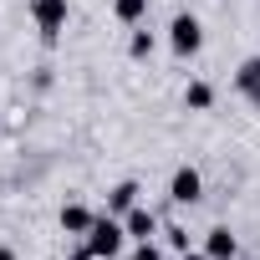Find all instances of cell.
I'll use <instances>...</instances> for the list:
<instances>
[{
  "label": "cell",
  "instance_id": "obj_1",
  "mask_svg": "<svg viewBox=\"0 0 260 260\" xmlns=\"http://www.w3.org/2000/svg\"><path fill=\"white\" fill-rule=\"evenodd\" d=\"M169 51H174L179 61H189V56L204 51V26H199L194 11H179V16L169 21Z\"/></svg>",
  "mask_w": 260,
  "mask_h": 260
},
{
  "label": "cell",
  "instance_id": "obj_2",
  "mask_svg": "<svg viewBox=\"0 0 260 260\" xmlns=\"http://www.w3.org/2000/svg\"><path fill=\"white\" fill-rule=\"evenodd\" d=\"M122 240H127V230H122V219L107 214V209H102L97 224L87 230V250H92L97 260H117V255H122Z\"/></svg>",
  "mask_w": 260,
  "mask_h": 260
},
{
  "label": "cell",
  "instance_id": "obj_3",
  "mask_svg": "<svg viewBox=\"0 0 260 260\" xmlns=\"http://www.w3.org/2000/svg\"><path fill=\"white\" fill-rule=\"evenodd\" d=\"M31 21L46 41H56L67 31V0H31Z\"/></svg>",
  "mask_w": 260,
  "mask_h": 260
},
{
  "label": "cell",
  "instance_id": "obj_4",
  "mask_svg": "<svg viewBox=\"0 0 260 260\" xmlns=\"http://www.w3.org/2000/svg\"><path fill=\"white\" fill-rule=\"evenodd\" d=\"M169 199H174V204H199V199H204V174H199L194 164L174 169V179H169Z\"/></svg>",
  "mask_w": 260,
  "mask_h": 260
},
{
  "label": "cell",
  "instance_id": "obj_5",
  "mask_svg": "<svg viewBox=\"0 0 260 260\" xmlns=\"http://www.w3.org/2000/svg\"><path fill=\"white\" fill-rule=\"evenodd\" d=\"M122 230H127V240H153L158 235V214L148 204H133V209L122 214Z\"/></svg>",
  "mask_w": 260,
  "mask_h": 260
},
{
  "label": "cell",
  "instance_id": "obj_6",
  "mask_svg": "<svg viewBox=\"0 0 260 260\" xmlns=\"http://www.w3.org/2000/svg\"><path fill=\"white\" fill-rule=\"evenodd\" d=\"M56 224H61L67 235H77V240H87V230L97 224V214H92L87 204H77V199H72V204H61V214H56Z\"/></svg>",
  "mask_w": 260,
  "mask_h": 260
},
{
  "label": "cell",
  "instance_id": "obj_7",
  "mask_svg": "<svg viewBox=\"0 0 260 260\" xmlns=\"http://www.w3.org/2000/svg\"><path fill=\"white\" fill-rule=\"evenodd\" d=\"M204 250H209V260H240V240L230 235V224H214L204 235Z\"/></svg>",
  "mask_w": 260,
  "mask_h": 260
},
{
  "label": "cell",
  "instance_id": "obj_8",
  "mask_svg": "<svg viewBox=\"0 0 260 260\" xmlns=\"http://www.w3.org/2000/svg\"><path fill=\"white\" fill-rule=\"evenodd\" d=\"M138 194H143V189H138L133 179H122V184H117V189L107 194V214H117V219H122L127 209H133V204H138Z\"/></svg>",
  "mask_w": 260,
  "mask_h": 260
},
{
  "label": "cell",
  "instance_id": "obj_9",
  "mask_svg": "<svg viewBox=\"0 0 260 260\" xmlns=\"http://www.w3.org/2000/svg\"><path fill=\"white\" fill-rule=\"evenodd\" d=\"M184 107H189V112H209V107H214V87H209V82H189V87H184Z\"/></svg>",
  "mask_w": 260,
  "mask_h": 260
},
{
  "label": "cell",
  "instance_id": "obj_10",
  "mask_svg": "<svg viewBox=\"0 0 260 260\" xmlns=\"http://www.w3.org/2000/svg\"><path fill=\"white\" fill-rule=\"evenodd\" d=\"M112 16H117L122 26H143V16H148V0H112Z\"/></svg>",
  "mask_w": 260,
  "mask_h": 260
},
{
  "label": "cell",
  "instance_id": "obj_11",
  "mask_svg": "<svg viewBox=\"0 0 260 260\" xmlns=\"http://www.w3.org/2000/svg\"><path fill=\"white\" fill-rule=\"evenodd\" d=\"M235 87H240L245 97L260 87V56H245V61H240V72H235Z\"/></svg>",
  "mask_w": 260,
  "mask_h": 260
},
{
  "label": "cell",
  "instance_id": "obj_12",
  "mask_svg": "<svg viewBox=\"0 0 260 260\" xmlns=\"http://www.w3.org/2000/svg\"><path fill=\"white\" fill-rule=\"evenodd\" d=\"M127 56H133V61H148V56H153V31H133V41H127Z\"/></svg>",
  "mask_w": 260,
  "mask_h": 260
},
{
  "label": "cell",
  "instance_id": "obj_13",
  "mask_svg": "<svg viewBox=\"0 0 260 260\" xmlns=\"http://www.w3.org/2000/svg\"><path fill=\"white\" fill-rule=\"evenodd\" d=\"M127 260H164V250H158L153 240H138V245H133V255H127Z\"/></svg>",
  "mask_w": 260,
  "mask_h": 260
},
{
  "label": "cell",
  "instance_id": "obj_14",
  "mask_svg": "<svg viewBox=\"0 0 260 260\" xmlns=\"http://www.w3.org/2000/svg\"><path fill=\"white\" fill-rule=\"evenodd\" d=\"M164 235H169V245H174V250H179V255H184V250H189V230H179V224H174V230H164Z\"/></svg>",
  "mask_w": 260,
  "mask_h": 260
},
{
  "label": "cell",
  "instance_id": "obj_15",
  "mask_svg": "<svg viewBox=\"0 0 260 260\" xmlns=\"http://www.w3.org/2000/svg\"><path fill=\"white\" fill-rule=\"evenodd\" d=\"M67 260H97V255H92V250H87V240H82V245H77V250H72Z\"/></svg>",
  "mask_w": 260,
  "mask_h": 260
},
{
  "label": "cell",
  "instance_id": "obj_16",
  "mask_svg": "<svg viewBox=\"0 0 260 260\" xmlns=\"http://www.w3.org/2000/svg\"><path fill=\"white\" fill-rule=\"evenodd\" d=\"M179 260H209V250H184Z\"/></svg>",
  "mask_w": 260,
  "mask_h": 260
},
{
  "label": "cell",
  "instance_id": "obj_17",
  "mask_svg": "<svg viewBox=\"0 0 260 260\" xmlns=\"http://www.w3.org/2000/svg\"><path fill=\"white\" fill-rule=\"evenodd\" d=\"M0 260H21V255H16V250H11V245H0Z\"/></svg>",
  "mask_w": 260,
  "mask_h": 260
},
{
  "label": "cell",
  "instance_id": "obj_18",
  "mask_svg": "<svg viewBox=\"0 0 260 260\" xmlns=\"http://www.w3.org/2000/svg\"><path fill=\"white\" fill-rule=\"evenodd\" d=\"M250 102H255V112H260V87H255V92H250Z\"/></svg>",
  "mask_w": 260,
  "mask_h": 260
}]
</instances>
